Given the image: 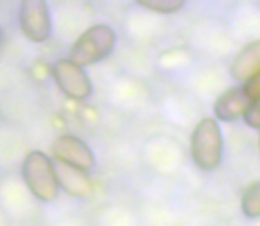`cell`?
<instances>
[{"instance_id":"obj_1","label":"cell","mask_w":260,"mask_h":226,"mask_svg":"<svg viewBox=\"0 0 260 226\" xmlns=\"http://www.w3.org/2000/svg\"><path fill=\"white\" fill-rule=\"evenodd\" d=\"M223 154H225V138L219 122L206 117L197 124L189 138L191 161L199 170L214 171L223 163Z\"/></svg>"},{"instance_id":"obj_2","label":"cell","mask_w":260,"mask_h":226,"mask_svg":"<svg viewBox=\"0 0 260 226\" xmlns=\"http://www.w3.org/2000/svg\"><path fill=\"white\" fill-rule=\"evenodd\" d=\"M117 43V34L110 25L98 23L89 27L71 46L69 60L78 67H89L105 60L113 52Z\"/></svg>"},{"instance_id":"obj_3","label":"cell","mask_w":260,"mask_h":226,"mask_svg":"<svg viewBox=\"0 0 260 226\" xmlns=\"http://www.w3.org/2000/svg\"><path fill=\"white\" fill-rule=\"evenodd\" d=\"M23 180L27 184L28 191L39 200V202H53L58 196V182L55 175V165L41 150H30L23 159L21 166Z\"/></svg>"},{"instance_id":"obj_4","label":"cell","mask_w":260,"mask_h":226,"mask_svg":"<svg viewBox=\"0 0 260 226\" xmlns=\"http://www.w3.org/2000/svg\"><path fill=\"white\" fill-rule=\"evenodd\" d=\"M21 32L32 43H45L52 34V16L45 0H23L18 11Z\"/></svg>"},{"instance_id":"obj_5","label":"cell","mask_w":260,"mask_h":226,"mask_svg":"<svg viewBox=\"0 0 260 226\" xmlns=\"http://www.w3.org/2000/svg\"><path fill=\"white\" fill-rule=\"evenodd\" d=\"M55 83L68 97L75 101H87L92 96V82L85 69L73 64L69 58H60L52 67Z\"/></svg>"},{"instance_id":"obj_6","label":"cell","mask_w":260,"mask_h":226,"mask_svg":"<svg viewBox=\"0 0 260 226\" xmlns=\"http://www.w3.org/2000/svg\"><path fill=\"white\" fill-rule=\"evenodd\" d=\"M52 152L55 156V161H60L73 168H78L89 173L96 166V156L92 148L75 134H62L55 138L52 143Z\"/></svg>"},{"instance_id":"obj_7","label":"cell","mask_w":260,"mask_h":226,"mask_svg":"<svg viewBox=\"0 0 260 226\" xmlns=\"http://www.w3.org/2000/svg\"><path fill=\"white\" fill-rule=\"evenodd\" d=\"M251 101L244 94L243 85L232 87L225 90L214 103V117L216 122H236L243 119Z\"/></svg>"},{"instance_id":"obj_8","label":"cell","mask_w":260,"mask_h":226,"mask_svg":"<svg viewBox=\"0 0 260 226\" xmlns=\"http://www.w3.org/2000/svg\"><path fill=\"white\" fill-rule=\"evenodd\" d=\"M53 165L58 187L64 189L68 195L75 196V198H89L92 195L94 185L87 171L73 168V166H68L60 161H55Z\"/></svg>"},{"instance_id":"obj_9","label":"cell","mask_w":260,"mask_h":226,"mask_svg":"<svg viewBox=\"0 0 260 226\" xmlns=\"http://www.w3.org/2000/svg\"><path fill=\"white\" fill-rule=\"evenodd\" d=\"M257 72H260V39L244 46L230 64V76L239 83H246Z\"/></svg>"},{"instance_id":"obj_10","label":"cell","mask_w":260,"mask_h":226,"mask_svg":"<svg viewBox=\"0 0 260 226\" xmlns=\"http://www.w3.org/2000/svg\"><path fill=\"white\" fill-rule=\"evenodd\" d=\"M241 210L248 219L260 217V180H255L244 189L241 196Z\"/></svg>"},{"instance_id":"obj_11","label":"cell","mask_w":260,"mask_h":226,"mask_svg":"<svg viewBox=\"0 0 260 226\" xmlns=\"http://www.w3.org/2000/svg\"><path fill=\"white\" fill-rule=\"evenodd\" d=\"M137 4L157 14H174L184 7V0H138Z\"/></svg>"},{"instance_id":"obj_12","label":"cell","mask_w":260,"mask_h":226,"mask_svg":"<svg viewBox=\"0 0 260 226\" xmlns=\"http://www.w3.org/2000/svg\"><path fill=\"white\" fill-rule=\"evenodd\" d=\"M243 119L248 127H251V129H255V131H260V99L251 101Z\"/></svg>"},{"instance_id":"obj_13","label":"cell","mask_w":260,"mask_h":226,"mask_svg":"<svg viewBox=\"0 0 260 226\" xmlns=\"http://www.w3.org/2000/svg\"><path fill=\"white\" fill-rule=\"evenodd\" d=\"M243 89H244V94L248 96L250 101H258L260 99V72L250 78L246 83H243Z\"/></svg>"},{"instance_id":"obj_14","label":"cell","mask_w":260,"mask_h":226,"mask_svg":"<svg viewBox=\"0 0 260 226\" xmlns=\"http://www.w3.org/2000/svg\"><path fill=\"white\" fill-rule=\"evenodd\" d=\"M0 46H2V30H0Z\"/></svg>"},{"instance_id":"obj_15","label":"cell","mask_w":260,"mask_h":226,"mask_svg":"<svg viewBox=\"0 0 260 226\" xmlns=\"http://www.w3.org/2000/svg\"><path fill=\"white\" fill-rule=\"evenodd\" d=\"M258 152H260V136H258Z\"/></svg>"}]
</instances>
